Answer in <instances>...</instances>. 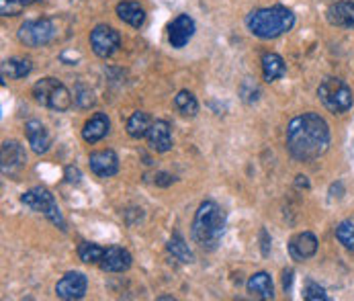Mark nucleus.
Wrapping results in <instances>:
<instances>
[{
  "label": "nucleus",
  "instance_id": "obj_1",
  "mask_svg": "<svg viewBox=\"0 0 354 301\" xmlns=\"http://www.w3.org/2000/svg\"><path fill=\"white\" fill-rule=\"evenodd\" d=\"M330 140V125L317 113H304L287 127V150L299 162H311L326 154Z\"/></svg>",
  "mask_w": 354,
  "mask_h": 301
},
{
  "label": "nucleus",
  "instance_id": "obj_2",
  "mask_svg": "<svg viewBox=\"0 0 354 301\" xmlns=\"http://www.w3.org/2000/svg\"><path fill=\"white\" fill-rule=\"evenodd\" d=\"M225 232V211L215 201H203L193 217L191 238L205 252L217 250Z\"/></svg>",
  "mask_w": 354,
  "mask_h": 301
},
{
  "label": "nucleus",
  "instance_id": "obj_3",
  "mask_svg": "<svg viewBox=\"0 0 354 301\" xmlns=\"http://www.w3.org/2000/svg\"><path fill=\"white\" fill-rule=\"evenodd\" d=\"M293 25H295V15L291 8H287L283 4L256 8L246 17L248 31L260 39H274V37L291 31Z\"/></svg>",
  "mask_w": 354,
  "mask_h": 301
},
{
  "label": "nucleus",
  "instance_id": "obj_4",
  "mask_svg": "<svg viewBox=\"0 0 354 301\" xmlns=\"http://www.w3.org/2000/svg\"><path fill=\"white\" fill-rule=\"evenodd\" d=\"M33 97L35 100L41 104V107H48L51 111H57V113H64L72 107V93L66 89L64 82H59L57 78H41L39 82H35L33 86Z\"/></svg>",
  "mask_w": 354,
  "mask_h": 301
},
{
  "label": "nucleus",
  "instance_id": "obj_5",
  "mask_svg": "<svg viewBox=\"0 0 354 301\" xmlns=\"http://www.w3.org/2000/svg\"><path fill=\"white\" fill-rule=\"evenodd\" d=\"M317 97L322 100V104L330 111V113H346L353 107V91L351 86L340 80V78H326L322 80V84L317 86Z\"/></svg>",
  "mask_w": 354,
  "mask_h": 301
},
{
  "label": "nucleus",
  "instance_id": "obj_6",
  "mask_svg": "<svg viewBox=\"0 0 354 301\" xmlns=\"http://www.w3.org/2000/svg\"><path fill=\"white\" fill-rule=\"evenodd\" d=\"M21 203L37 213H44L50 219L53 226H57L62 232H66V219L55 203V197L51 195V191H48L46 187H33L27 193L21 195Z\"/></svg>",
  "mask_w": 354,
  "mask_h": 301
},
{
  "label": "nucleus",
  "instance_id": "obj_7",
  "mask_svg": "<svg viewBox=\"0 0 354 301\" xmlns=\"http://www.w3.org/2000/svg\"><path fill=\"white\" fill-rule=\"evenodd\" d=\"M55 35V27L51 19L25 21L19 29V42L27 48H44Z\"/></svg>",
  "mask_w": 354,
  "mask_h": 301
},
{
  "label": "nucleus",
  "instance_id": "obj_8",
  "mask_svg": "<svg viewBox=\"0 0 354 301\" xmlns=\"http://www.w3.org/2000/svg\"><path fill=\"white\" fill-rule=\"evenodd\" d=\"M27 166V154L19 142H4L0 152V168L8 179H19Z\"/></svg>",
  "mask_w": 354,
  "mask_h": 301
},
{
  "label": "nucleus",
  "instance_id": "obj_9",
  "mask_svg": "<svg viewBox=\"0 0 354 301\" xmlns=\"http://www.w3.org/2000/svg\"><path fill=\"white\" fill-rule=\"evenodd\" d=\"M91 48L99 57L106 60L121 48V35L117 29H113L109 25H97L91 31Z\"/></svg>",
  "mask_w": 354,
  "mask_h": 301
},
{
  "label": "nucleus",
  "instance_id": "obj_10",
  "mask_svg": "<svg viewBox=\"0 0 354 301\" xmlns=\"http://www.w3.org/2000/svg\"><path fill=\"white\" fill-rule=\"evenodd\" d=\"M86 289H88V279L84 273H78V271H70L66 273L57 285H55V295L59 300H82L86 295Z\"/></svg>",
  "mask_w": 354,
  "mask_h": 301
},
{
  "label": "nucleus",
  "instance_id": "obj_11",
  "mask_svg": "<svg viewBox=\"0 0 354 301\" xmlns=\"http://www.w3.org/2000/svg\"><path fill=\"white\" fill-rule=\"evenodd\" d=\"M195 29H197V27H195V21H193L189 15H178V17L168 25V42H170V46L176 48V50L185 48V46L193 39Z\"/></svg>",
  "mask_w": 354,
  "mask_h": 301
},
{
  "label": "nucleus",
  "instance_id": "obj_12",
  "mask_svg": "<svg viewBox=\"0 0 354 301\" xmlns=\"http://www.w3.org/2000/svg\"><path fill=\"white\" fill-rule=\"evenodd\" d=\"M88 164H91V170L101 179L115 176L119 172V156L113 150L93 152L88 156Z\"/></svg>",
  "mask_w": 354,
  "mask_h": 301
},
{
  "label": "nucleus",
  "instance_id": "obj_13",
  "mask_svg": "<svg viewBox=\"0 0 354 301\" xmlns=\"http://www.w3.org/2000/svg\"><path fill=\"white\" fill-rule=\"evenodd\" d=\"M315 252H317V238L311 232H301V234L293 236L291 242H289V254L297 262L313 258Z\"/></svg>",
  "mask_w": 354,
  "mask_h": 301
},
{
  "label": "nucleus",
  "instance_id": "obj_14",
  "mask_svg": "<svg viewBox=\"0 0 354 301\" xmlns=\"http://www.w3.org/2000/svg\"><path fill=\"white\" fill-rule=\"evenodd\" d=\"M131 262H133V258H131V254L125 248L109 246V248H104V254H102V260L99 266H101L102 271H106V273H123V271H127L131 266Z\"/></svg>",
  "mask_w": 354,
  "mask_h": 301
},
{
  "label": "nucleus",
  "instance_id": "obj_15",
  "mask_svg": "<svg viewBox=\"0 0 354 301\" xmlns=\"http://www.w3.org/2000/svg\"><path fill=\"white\" fill-rule=\"evenodd\" d=\"M25 136H27V142L31 146V150L35 154H46L50 150L51 138L46 129V125L37 119H31L25 123Z\"/></svg>",
  "mask_w": 354,
  "mask_h": 301
},
{
  "label": "nucleus",
  "instance_id": "obj_16",
  "mask_svg": "<svg viewBox=\"0 0 354 301\" xmlns=\"http://www.w3.org/2000/svg\"><path fill=\"white\" fill-rule=\"evenodd\" d=\"M146 138H148V146L158 154L172 150V134H170L168 121H162V119L153 121Z\"/></svg>",
  "mask_w": 354,
  "mask_h": 301
},
{
  "label": "nucleus",
  "instance_id": "obj_17",
  "mask_svg": "<svg viewBox=\"0 0 354 301\" xmlns=\"http://www.w3.org/2000/svg\"><path fill=\"white\" fill-rule=\"evenodd\" d=\"M111 131V121L104 113H95L82 127V138L88 144H97Z\"/></svg>",
  "mask_w": 354,
  "mask_h": 301
},
{
  "label": "nucleus",
  "instance_id": "obj_18",
  "mask_svg": "<svg viewBox=\"0 0 354 301\" xmlns=\"http://www.w3.org/2000/svg\"><path fill=\"white\" fill-rule=\"evenodd\" d=\"M328 21L334 27H344V29H354V2L340 0L328 8Z\"/></svg>",
  "mask_w": 354,
  "mask_h": 301
},
{
  "label": "nucleus",
  "instance_id": "obj_19",
  "mask_svg": "<svg viewBox=\"0 0 354 301\" xmlns=\"http://www.w3.org/2000/svg\"><path fill=\"white\" fill-rule=\"evenodd\" d=\"M248 293L258 298V300H272L274 298V285H272V277L264 271L254 273L252 277L246 283Z\"/></svg>",
  "mask_w": 354,
  "mask_h": 301
},
{
  "label": "nucleus",
  "instance_id": "obj_20",
  "mask_svg": "<svg viewBox=\"0 0 354 301\" xmlns=\"http://www.w3.org/2000/svg\"><path fill=\"white\" fill-rule=\"evenodd\" d=\"M117 17L123 23L136 27V29H140L146 23V10H144V6L140 2H127V0L119 2L117 4Z\"/></svg>",
  "mask_w": 354,
  "mask_h": 301
},
{
  "label": "nucleus",
  "instance_id": "obj_21",
  "mask_svg": "<svg viewBox=\"0 0 354 301\" xmlns=\"http://www.w3.org/2000/svg\"><path fill=\"white\" fill-rule=\"evenodd\" d=\"M287 72V66H285V60L274 53V51H268L262 55V76L266 82H274L279 78H283Z\"/></svg>",
  "mask_w": 354,
  "mask_h": 301
},
{
  "label": "nucleus",
  "instance_id": "obj_22",
  "mask_svg": "<svg viewBox=\"0 0 354 301\" xmlns=\"http://www.w3.org/2000/svg\"><path fill=\"white\" fill-rule=\"evenodd\" d=\"M33 70V64L23 57H10L2 62V80H19L29 76Z\"/></svg>",
  "mask_w": 354,
  "mask_h": 301
},
{
  "label": "nucleus",
  "instance_id": "obj_23",
  "mask_svg": "<svg viewBox=\"0 0 354 301\" xmlns=\"http://www.w3.org/2000/svg\"><path fill=\"white\" fill-rule=\"evenodd\" d=\"M152 117L146 111H136L129 117V121H127V134H129V138H133V140L146 138L148 131H150V127H152Z\"/></svg>",
  "mask_w": 354,
  "mask_h": 301
},
{
  "label": "nucleus",
  "instance_id": "obj_24",
  "mask_svg": "<svg viewBox=\"0 0 354 301\" xmlns=\"http://www.w3.org/2000/svg\"><path fill=\"white\" fill-rule=\"evenodd\" d=\"M166 248H168V252H170L176 260H180V262H185V264H191V262L195 260V254L191 252L187 240H185L178 232L172 234V238L168 240V246H166Z\"/></svg>",
  "mask_w": 354,
  "mask_h": 301
},
{
  "label": "nucleus",
  "instance_id": "obj_25",
  "mask_svg": "<svg viewBox=\"0 0 354 301\" xmlns=\"http://www.w3.org/2000/svg\"><path fill=\"white\" fill-rule=\"evenodd\" d=\"M174 107L180 115L185 117H195L199 113V102L195 99V95L191 91H180L176 97H174Z\"/></svg>",
  "mask_w": 354,
  "mask_h": 301
},
{
  "label": "nucleus",
  "instance_id": "obj_26",
  "mask_svg": "<svg viewBox=\"0 0 354 301\" xmlns=\"http://www.w3.org/2000/svg\"><path fill=\"white\" fill-rule=\"evenodd\" d=\"M102 254H104V248L99 244H93V242H82L78 246V256L86 264H101Z\"/></svg>",
  "mask_w": 354,
  "mask_h": 301
},
{
  "label": "nucleus",
  "instance_id": "obj_27",
  "mask_svg": "<svg viewBox=\"0 0 354 301\" xmlns=\"http://www.w3.org/2000/svg\"><path fill=\"white\" fill-rule=\"evenodd\" d=\"M336 238H338V242H340L344 248L354 250V224L353 221H342V224H338V228H336Z\"/></svg>",
  "mask_w": 354,
  "mask_h": 301
},
{
  "label": "nucleus",
  "instance_id": "obj_28",
  "mask_svg": "<svg viewBox=\"0 0 354 301\" xmlns=\"http://www.w3.org/2000/svg\"><path fill=\"white\" fill-rule=\"evenodd\" d=\"M74 102L78 104V107H82V109H91V107H95V93L91 91V86H84V84H78L76 86V93H74Z\"/></svg>",
  "mask_w": 354,
  "mask_h": 301
},
{
  "label": "nucleus",
  "instance_id": "obj_29",
  "mask_svg": "<svg viewBox=\"0 0 354 301\" xmlns=\"http://www.w3.org/2000/svg\"><path fill=\"white\" fill-rule=\"evenodd\" d=\"M304 298L307 301H328V293H326V289L324 287H319L315 281H307V285H305V293Z\"/></svg>",
  "mask_w": 354,
  "mask_h": 301
},
{
  "label": "nucleus",
  "instance_id": "obj_30",
  "mask_svg": "<svg viewBox=\"0 0 354 301\" xmlns=\"http://www.w3.org/2000/svg\"><path fill=\"white\" fill-rule=\"evenodd\" d=\"M25 4L21 0H0V15L2 17H17L21 15Z\"/></svg>",
  "mask_w": 354,
  "mask_h": 301
},
{
  "label": "nucleus",
  "instance_id": "obj_31",
  "mask_svg": "<svg viewBox=\"0 0 354 301\" xmlns=\"http://www.w3.org/2000/svg\"><path fill=\"white\" fill-rule=\"evenodd\" d=\"M80 179H82V174H80V170H78V168H74V166H68V168H66V181H68V183L78 185V183H80Z\"/></svg>",
  "mask_w": 354,
  "mask_h": 301
},
{
  "label": "nucleus",
  "instance_id": "obj_32",
  "mask_svg": "<svg viewBox=\"0 0 354 301\" xmlns=\"http://www.w3.org/2000/svg\"><path fill=\"white\" fill-rule=\"evenodd\" d=\"M172 183H174V179H172L170 174H166V172H158V174H156V185L168 187V185H172Z\"/></svg>",
  "mask_w": 354,
  "mask_h": 301
},
{
  "label": "nucleus",
  "instance_id": "obj_33",
  "mask_svg": "<svg viewBox=\"0 0 354 301\" xmlns=\"http://www.w3.org/2000/svg\"><path fill=\"white\" fill-rule=\"evenodd\" d=\"M291 283H293V271L289 268V271H285V275H283V287H285V291L291 289Z\"/></svg>",
  "mask_w": 354,
  "mask_h": 301
},
{
  "label": "nucleus",
  "instance_id": "obj_34",
  "mask_svg": "<svg viewBox=\"0 0 354 301\" xmlns=\"http://www.w3.org/2000/svg\"><path fill=\"white\" fill-rule=\"evenodd\" d=\"M260 236H262V254L266 256V254H268V244H270V240H268V234H266V230H262V232H260Z\"/></svg>",
  "mask_w": 354,
  "mask_h": 301
},
{
  "label": "nucleus",
  "instance_id": "obj_35",
  "mask_svg": "<svg viewBox=\"0 0 354 301\" xmlns=\"http://www.w3.org/2000/svg\"><path fill=\"white\" fill-rule=\"evenodd\" d=\"M25 6H31V4H37V2H41V0H21Z\"/></svg>",
  "mask_w": 354,
  "mask_h": 301
}]
</instances>
